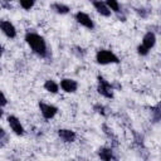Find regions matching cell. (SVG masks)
I'll return each mask as SVG.
<instances>
[{
  "label": "cell",
  "mask_w": 161,
  "mask_h": 161,
  "mask_svg": "<svg viewBox=\"0 0 161 161\" xmlns=\"http://www.w3.org/2000/svg\"><path fill=\"white\" fill-rule=\"evenodd\" d=\"M0 30L1 33L8 36L9 39H14L16 38V28L14 26V24L9 20H0Z\"/></svg>",
  "instance_id": "cell-8"
},
{
  "label": "cell",
  "mask_w": 161,
  "mask_h": 161,
  "mask_svg": "<svg viewBox=\"0 0 161 161\" xmlns=\"http://www.w3.org/2000/svg\"><path fill=\"white\" fill-rule=\"evenodd\" d=\"M151 118L155 123H157L161 118V111H160V104H156L155 107L151 108Z\"/></svg>",
  "instance_id": "cell-16"
},
{
  "label": "cell",
  "mask_w": 161,
  "mask_h": 161,
  "mask_svg": "<svg viewBox=\"0 0 161 161\" xmlns=\"http://www.w3.org/2000/svg\"><path fill=\"white\" fill-rule=\"evenodd\" d=\"M3 1H8V3H10V1H13V0H3Z\"/></svg>",
  "instance_id": "cell-25"
},
{
  "label": "cell",
  "mask_w": 161,
  "mask_h": 161,
  "mask_svg": "<svg viewBox=\"0 0 161 161\" xmlns=\"http://www.w3.org/2000/svg\"><path fill=\"white\" fill-rule=\"evenodd\" d=\"M6 119H8V123H9L10 128H11V131H13L16 136H23V135L25 133L24 126L21 125L20 119H19L16 116L10 114V116H8V118H6Z\"/></svg>",
  "instance_id": "cell-7"
},
{
  "label": "cell",
  "mask_w": 161,
  "mask_h": 161,
  "mask_svg": "<svg viewBox=\"0 0 161 161\" xmlns=\"http://www.w3.org/2000/svg\"><path fill=\"white\" fill-rule=\"evenodd\" d=\"M74 19L77 20V23L79 25H82V26H84V28H87L89 30H93L94 29V21H93V19L87 13H84V11H77L74 14Z\"/></svg>",
  "instance_id": "cell-6"
},
{
  "label": "cell",
  "mask_w": 161,
  "mask_h": 161,
  "mask_svg": "<svg viewBox=\"0 0 161 161\" xmlns=\"http://www.w3.org/2000/svg\"><path fill=\"white\" fill-rule=\"evenodd\" d=\"M96 62L101 65H107V64H118L119 58L109 49H99L96 53Z\"/></svg>",
  "instance_id": "cell-3"
},
{
  "label": "cell",
  "mask_w": 161,
  "mask_h": 161,
  "mask_svg": "<svg viewBox=\"0 0 161 161\" xmlns=\"http://www.w3.org/2000/svg\"><path fill=\"white\" fill-rule=\"evenodd\" d=\"M44 89L47 92H49V93L55 94V93L59 92V84L55 80H53V79H47L44 82Z\"/></svg>",
  "instance_id": "cell-14"
},
{
  "label": "cell",
  "mask_w": 161,
  "mask_h": 161,
  "mask_svg": "<svg viewBox=\"0 0 161 161\" xmlns=\"http://www.w3.org/2000/svg\"><path fill=\"white\" fill-rule=\"evenodd\" d=\"M50 9L54 13L59 14V15H65V14H68L70 11V8L68 5H65V4H62V3H53L50 5Z\"/></svg>",
  "instance_id": "cell-13"
},
{
  "label": "cell",
  "mask_w": 161,
  "mask_h": 161,
  "mask_svg": "<svg viewBox=\"0 0 161 161\" xmlns=\"http://www.w3.org/2000/svg\"><path fill=\"white\" fill-rule=\"evenodd\" d=\"M72 53H73L74 55H77L78 58H83V57L86 55L87 50H86L84 48H82V47L75 45V47H73V48H72Z\"/></svg>",
  "instance_id": "cell-18"
},
{
  "label": "cell",
  "mask_w": 161,
  "mask_h": 161,
  "mask_svg": "<svg viewBox=\"0 0 161 161\" xmlns=\"http://www.w3.org/2000/svg\"><path fill=\"white\" fill-rule=\"evenodd\" d=\"M93 109L98 113V114H101V116H106L107 114V108L103 106V104H101V103H96L94 106H93Z\"/></svg>",
  "instance_id": "cell-21"
},
{
  "label": "cell",
  "mask_w": 161,
  "mask_h": 161,
  "mask_svg": "<svg viewBox=\"0 0 161 161\" xmlns=\"http://www.w3.org/2000/svg\"><path fill=\"white\" fill-rule=\"evenodd\" d=\"M135 11L137 13V15L138 16H141V18H143V19H146V18H148V15H150V10L147 9V8H137V9H135Z\"/></svg>",
  "instance_id": "cell-20"
},
{
  "label": "cell",
  "mask_w": 161,
  "mask_h": 161,
  "mask_svg": "<svg viewBox=\"0 0 161 161\" xmlns=\"http://www.w3.org/2000/svg\"><path fill=\"white\" fill-rule=\"evenodd\" d=\"M6 104H8V98H6V96L4 94V92L0 91V106L4 107V106H6Z\"/></svg>",
  "instance_id": "cell-22"
},
{
  "label": "cell",
  "mask_w": 161,
  "mask_h": 161,
  "mask_svg": "<svg viewBox=\"0 0 161 161\" xmlns=\"http://www.w3.org/2000/svg\"><path fill=\"white\" fill-rule=\"evenodd\" d=\"M9 142V135L4 128H0V147H4Z\"/></svg>",
  "instance_id": "cell-17"
},
{
  "label": "cell",
  "mask_w": 161,
  "mask_h": 161,
  "mask_svg": "<svg viewBox=\"0 0 161 161\" xmlns=\"http://www.w3.org/2000/svg\"><path fill=\"white\" fill-rule=\"evenodd\" d=\"M92 4H93V8L96 9V11H97L99 15L106 16V18L111 16L112 11L109 10V8L107 6V4H106L104 1H102V0H92Z\"/></svg>",
  "instance_id": "cell-11"
},
{
  "label": "cell",
  "mask_w": 161,
  "mask_h": 161,
  "mask_svg": "<svg viewBox=\"0 0 161 161\" xmlns=\"http://www.w3.org/2000/svg\"><path fill=\"white\" fill-rule=\"evenodd\" d=\"M3 113H4V112H3V107H1V106H0V118H1V117H3Z\"/></svg>",
  "instance_id": "cell-24"
},
{
  "label": "cell",
  "mask_w": 161,
  "mask_h": 161,
  "mask_svg": "<svg viewBox=\"0 0 161 161\" xmlns=\"http://www.w3.org/2000/svg\"><path fill=\"white\" fill-rule=\"evenodd\" d=\"M18 1L24 10H30L35 4V0H18Z\"/></svg>",
  "instance_id": "cell-19"
},
{
  "label": "cell",
  "mask_w": 161,
  "mask_h": 161,
  "mask_svg": "<svg viewBox=\"0 0 161 161\" xmlns=\"http://www.w3.org/2000/svg\"><path fill=\"white\" fill-rule=\"evenodd\" d=\"M59 87L65 92V93H74L78 89V82L72 78H63L60 80Z\"/></svg>",
  "instance_id": "cell-9"
},
{
  "label": "cell",
  "mask_w": 161,
  "mask_h": 161,
  "mask_svg": "<svg viewBox=\"0 0 161 161\" xmlns=\"http://www.w3.org/2000/svg\"><path fill=\"white\" fill-rule=\"evenodd\" d=\"M155 44H156V34H155V31L148 30V31L142 36V42H141V44L137 47V53H138L140 55L145 57V55H147V54L150 53V50L155 47Z\"/></svg>",
  "instance_id": "cell-2"
},
{
  "label": "cell",
  "mask_w": 161,
  "mask_h": 161,
  "mask_svg": "<svg viewBox=\"0 0 161 161\" xmlns=\"http://www.w3.org/2000/svg\"><path fill=\"white\" fill-rule=\"evenodd\" d=\"M38 106H39V111H40L42 116L45 119H52L58 113V107L54 106V104H50V103H45L43 101H39Z\"/></svg>",
  "instance_id": "cell-5"
},
{
  "label": "cell",
  "mask_w": 161,
  "mask_h": 161,
  "mask_svg": "<svg viewBox=\"0 0 161 161\" xmlns=\"http://www.w3.org/2000/svg\"><path fill=\"white\" fill-rule=\"evenodd\" d=\"M97 92L108 99L113 98V96H114V89H113L112 83L108 82L102 75H97Z\"/></svg>",
  "instance_id": "cell-4"
},
{
  "label": "cell",
  "mask_w": 161,
  "mask_h": 161,
  "mask_svg": "<svg viewBox=\"0 0 161 161\" xmlns=\"http://www.w3.org/2000/svg\"><path fill=\"white\" fill-rule=\"evenodd\" d=\"M24 39L34 54H36L40 58H48L49 57L48 44L40 34H38L35 31H26Z\"/></svg>",
  "instance_id": "cell-1"
},
{
  "label": "cell",
  "mask_w": 161,
  "mask_h": 161,
  "mask_svg": "<svg viewBox=\"0 0 161 161\" xmlns=\"http://www.w3.org/2000/svg\"><path fill=\"white\" fill-rule=\"evenodd\" d=\"M104 3L107 4V6L109 8V10H111L112 13H116V14L122 13V10H121V5H119L118 0H106Z\"/></svg>",
  "instance_id": "cell-15"
},
{
  "label": "cell",
  "mask_w": 161,
  "mask_h": 161,
  "mask_svg": "<svg viewBox=\"0 0 161 161\" xmlns=\"http://www.w3.org/2000/svg\"><path fill=\"white\" fill-rule=\"evenodd\" d=\"M3 52H4V49H3V45L0 44V58H1V55H3Z\"/></svg>",
  "instance_id": "cell-23"
},
{
  "label": "cell",
  "mask_w": 161,
  "mask_h": 161,
  "mask_svg": "<svg viewBox=\"0 0 161 161\" xmlns=\"http://www.w3.org/2000/svg\"><path fill=\"white\" fill-rule=\"evenodd\" d=\"M97 155H98V157H99L101 160H104V161L117 160V157H116L114 153H113L112 147H106V146H104V147H101V148H98Z\"/></svg>",
  "instance_id": "cell-12"
},
{
  "label": "cell",
  "mask_w": 161,
  "mask_h": 161,
  "mask_svg": "<svg viewBox=\"0 0 161 161\" xmlns=\"http://www.w3.org/2000/svg\"><path fill=\"white\" fill-rule=\"evenodd\" d=\"M58 136L65 143H72V142H74L77 140V133L73 130H69V128H60V130H58Z\"/></svg>",
  "instance_id": "cell-10"
}]
</instances>
